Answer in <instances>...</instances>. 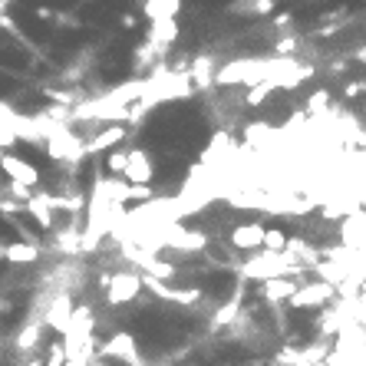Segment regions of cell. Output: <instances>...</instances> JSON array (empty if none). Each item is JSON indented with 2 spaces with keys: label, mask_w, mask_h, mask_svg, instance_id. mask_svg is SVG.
<instances>
[{
  "label": "cell",
  "mask_w": 366,
  "mask_h": 366,
  "mask_svg": "<svg viewBox=\"0 0 366 366\" xmlns=\"http://www.w3.org/2000/svg\"><path fill=\"white\" fill-rule=\"evenodd\" d=\"M304 271V264L297 261L293 254H274V251H264V254L257 257H248L244 264H241V277L244 280H257V284H264V280H277V277H293Z\"/></svg>",
  "instance_id": "obj_1"
},
{
  "label": "cell",
  "mask_w": 366,
  "mask_h": 366,
  "mask_svg": "<svg viewBox=\"0 0 366 366\" xmlns=\"http://www.w3.org/2000/svg\"><path fill=\"white\" fill-rule=\"evenodd\" d=\"M43 129H47L43 146H47L50 159H56V162H79V159H86V142H79L66 122H43Z\"/></svg>",
  "instance_id": "obj_2"
},
{
  "label": "cell",
  "mask_w": 366,
  "mask_h": 366,
  "mask_svg": "<svg viewBox=\"0 0 366 366\" xmlns=\"http://www.w3.org/2000/svg\"><path fill=\"white\" fill-rule=\"evenodd\" d=\"M142 291H146V287H142V274H139V271H116V274H109V280H106V304H109V307H126V304H132Z\"/></svg>",
  "instance_id": "obj_3"
},
{
  "label": "cell",
  "mask_w": 366,
  "mask_h": 366,
  "mask_svg": "<svg viewBox=\"0 0 366 366\" xmlns=\"http://www.w3.org/2000/svg\"><path fill=\"white\" fill-rule=\"evenodd\" d=\"M337 297V287L330 280H317V284H297L293 297L287 300L291 311H311V307H324Z\"/></svg>",
  "instance_id": "obj_4"
},
{
  "label": "cell",
  "mask_w": 366,
  "mask_h": 366,
  "mask_svg": "<svg viewBox=\"0 0 366 366\" xmlns=\"http://www.w3.org/2000/svg\"><path fill=\"white\" fill-rule=\"evenodd\" d=\"M0 168H3V175L10 179V185H17V188H37L40 185V168L34 162L14 155V152H3V155H0Z\"/></svg>",
  "instance_id": "obj_5"
},
{
  "label": "cell",
  "mask_w": 366,
  "mask_h": 366,
  "mask_svg": "<svg viewBox=\"0 0 366 366\" xmlns=\"http://www.w3.org/2000/svg\"><path fill=\"white\" fill-rule=\"evenodd\" d=\"M122 182L129 185H152L155 182V162L148 159L146 148H126V172Z\"/></svg>",
  "instance_id": "obj_6"
},
{
  "label": "cell",
  "mask_w": 366,
  "mask_h": 366,
  "mask_svg": "<svg viewBox=\"0 0 366 366\" xmlns=\"http://www.w3.org/2000/svg\"><path fill=\"white\" fill-rule=\"evenodd\" d=\"M73 311H76V304H73V297L66 291H60L47 304V311H43V327L47 330H56V333H66V327H70V320H73Z\"/></svg>",
  "instance_id": "obj_7"
},
{
  "label": "cell",
  "mask_w": 366,
  "mask_h": 366,
  "mask_svg": "<svg viewBox=\"0 0 366 366\" xmlns=\"http://www.w3.org/2000/svg\"><path fill=\"white\" fill-rule=\"evenodd\" d=\"M103 356L119 360V363H126V366H142V360H139V350H135V337H132V333H126V330L112 333L109 340L103 343Z\"/></svg>",
  "instance_id": "obj_8"
},
{
  "label": "cell",
  "mask_w": 366,
  "mask_h": 366,
  "mask_svg": "<svg viewBox=\"0 0 366 366\" xmlns=\"http://www.w3.org/2000/svg\"><path fill=\"white\" fill-rule=\"evenodd\" d=\"M228 241L235 251H261L264 248V224H257V221L238 224V228H231Z\"/></svg>",
  "instance_id": "obj_9"
},
{
  "label": "cell",
  "mask_w": 366,
  "mask_h": 366,
  "mask_svg": "<svg viewBox=\"0 0 366 366\" xmlns=\"http://www.w3.org/2000/svg\"><path fill=\"white\" fill-rule=\"evenodd\" d=\"M175 40H179V20H152L148 43L155 47V53H165L168 47H175Z\"/></svg>",
  "instance_id": "obj_10"
},
{
  "label": "cell",
  "mask_w": 366,
  "mask_h": 366,
  "mask_svg": "<svg viewBox=\"0 0 366 366\" xmlns=\"http://www.w3.org/2000/svg\"><path fill=\"white\" fill-rule=\"evenodd\" d=\"M126 135H129V129H126V126H119V122H116V126H103V129H99V132H96V135L90 139V142H86V155L106 152V148L112 152V148L119 146V142H122Z\"/></svg>",
  "instance_id": "obj_11"
},
{
  "label": "cell",
  "mask_w": 366,
  "mask_h": 366,
  "mask_svg": "<svg viewBox=\"0 0 366 366\" xmlns=\"http://www.w3.org/2000/svg\"><path fill=\"white\" fill-rule=\"evenodd\" d=\"M297 291V280L293 277H277V280H264L261 284V297L267 300V304H287Z\"/></svg>",
  "instance_id": "obj_12"
},
{
  "label": "cell",
  "mask_w": 366,
  "mask_h": 366,
  "mask_svg": "<svg viewBox=\"0 0 366 366\" xmlns=\"http://www.w3.org/2000/svg\"><path fill=\"white\" fill-rule=\"evenodd\" d=\"M182 10V0H142V14L148 20H175Z\"/></svg>",
  "instance_id": "obj_13"
},
{
  "label": "cell",
  "mask_w": 366,
  "mask_h": 366,
  "mask_svg": "<svg viewBox=\"0 0 366 366\" xmlns=\"http://www.w3.org/2000/svg\"><path fill=\"white\" fill-rule=\"evenodd\" d=\"M224 10L228 14H241V17H267L274 10V0H231Z\"/></svg>",
  "instance_id": "obj_14"
},
{
  "label": "cell",
  "mask_w": 366,
  "mask_h": 366,
  "mask_svg": "<svg viewBox=\"0 0 366 366\" xmlns=\"http://www.w3.org/2000/svg\"><path fill=\"white\" fill-rule=\"evenodd\" d=\"M23 211L34 215L40 228H50V224H53V208H50V198H47V195H30V198L23 202Z\"/></svg>",
  "instance_id": "obj_15"
},
{
  "label": "cell",
  "mask_w": 366,
  "mask_h": 366,
  "mask_svg": "<svg viewBox=\"0 0 366 366\" xmlns=\"http://www.w3.org/2000/svg\"><path fill=\"white\" fill-rule=\"evenodd\" d=\"M3 261H10V264H37L40 261V248L34 244H23V241H14V244H7L3 248Z\"/></svg>",
  "instance_id": "obj_16"
},
{
  "label": "cell",
  "mask_w": 366,
  "mask_h": 366,
  "mask_svg": "<svg viewBox=\"0 0 366 366\" xmlns=\"http://www.w3.org/2000/svg\"><path fill=\"white\" fill-rule=\"evenodd\" d=\"M47 333V327H43V320H34L30 327H23L17 333V340H14V347L20 350V353H27V350H37L40 347V337Z\"/></svg>",
  "instance_id": "obj_17"
},
{
  "label": "cell",
  "mask_w": 366,
  "mask_h": 366,
  "mask_svg": "<svg viewBox=\"0 0 366 366\" xmlns=\"http://www.w3.org/2000/svg\"><path fill=\"white\" fill-rule=\"evenodd\" d=\"M274 92H280V90H277V83H274V76H271V79H261L257 86H251V90H248L244 106H264V103H267Z\"/></svg>",
  "instance_id": "obj_18"
},
{
  "label": "cell",
  "mask_w": 366,
  "mask_h": 366,
  "mask_svg": "<svg viewBox=\"0 0 366 366\" xmlns=\"http://www.w3.org/2000/svg\"><path fill=\"white\" fill-rule=\"evenodd\" d=\"M287 235L280 231V228H264V248L267 251H274V254H284L287 251Z\"/></svg>",
  "instance_id": "obj_19"
},
{
  "label": "cell",
  "mask_w": 366,
  "mask_h": 366,
  "mask_svg": "<svg viewBox=\"0 0 366 366\" xmlns=\"http://www.w3.org/2000/svg\"><path fill=\"white\" fill-rule=\"evenodd\" d=\"M43 366H66V347H63V340H56L47 347V360Z\"/></svg>",
  "instance_id": "obj_20"
},
{
  "label": "cell",
  "mask_w": 366,
  "mask_h": 366,
  "mask_svg": "<svg viewBox=\"0 0 366 366\" xmlns=\"http://www.w3.org/2000/svg\"><path fill=\"white\" fill-rule=\"evenodd\" d=\"M106 168H109L112 175L122 179V172H126V152H122V148H112L109 155H106Z\"/></svg>",
  "instance_id": "obj_21"
},
{
  "label": "cell",
  "mask_w": 366,
  "mask_h": 366,
  "mask_svg": "<svg viewBox=\"0 0 366 366\" xmlns=\"http://www.w3.org/2000/svg\"><path fill=\"white\" fill-rule=\"evenodd\" d=\"M330 106V90H317L311 96V103H307V112L311 116H317V112H324Z\"/></svg>",
  "instance_id": "obj_22"
},
{
  "label": "cell",
  "mask_w": 366,
  "mask_h": 366,
  "mask_svg": "<svg viewBox=\"0 0 366 366\" xmlns=\"http://www.w3.org/2000/svg\"><path fill=\"white\" fill-rule=\"evenodd\" d=\"M363 90H366V83H353V86H347V90H343V96H347V99H353V96H360Z\"/></svg>",
  "instance_id": "obj_23"
},
{
  "label": "cell",
  "mask_w": 366,
  "mask_h": 366,
  "mask_svg": "<svg viewBox=\"0 0 366 366\" xmlns=\"http://www.w3.org/2000/svg\"><path fill=\"white\" fill-rule=\"evenodd\" d=\"M122 27H126V30H132V27H135V17H132V14H126V17H122Z\"/></svg>",
  "instance_id": "obj_24"
},
{
  "label": "cell",
  "mask_w": 366,
  "mask_h": 366,
  "mask_svg": "<svg viewBox=\"0 0 366 366\" xmlns=\"http://www.w3.org/2000/svg\"><path fill=\"white\" fill-rule=\"evenodd\" d=\"M287 23H291V17H287V14H280V17L274 20V27H287Z\"/></svg>",
  "instance_id": "obj_25"
},
{
  "label": "cell",
  "mask_w": 366,
  "mask_h": 366,
  "mask_svg": "<svg viewBox=\"0 0 366 366\" xmlns=\"http://www.w3.org/2000/svg\"><path fill=\"white\" fill-rule=\"evenodd\" d=\"M10 3H14V0H0V17L7 14V7H10Z\"/></svg>",
  "instance_id": "obj_26"
},
{
  "label": "cell",
  "mask_w": 366,
  "mask_h": 366,
  "mask_svg": "<svg viewBox=\"0 0 366 366\" xmlns=\"http://www.w3.org/2000/svg\"><path fill=\"white\" fill-rule=\"evenodd\" d=\"M86 366H109V363H103L99 356H92V360H90V363H86Z\"/></svg>",
  "instance_id": "obj_27"
},
{
  "label": "cell",
  "mask_w": 366,
  "mask_h": 366,
  "mask_svg": "<svg viewBox=\"0 0 366 366\" xmlns=\"http://www.w3.org/2000/svg\"><path fill=\"white\" fill-rule=\"evenodd\" d=\"M27 366H43V360H30V363H27Z\"/></svg>",
  "instance_id": "obj_28"
}]
</instances>
